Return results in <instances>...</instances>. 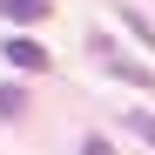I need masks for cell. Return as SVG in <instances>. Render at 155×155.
Wrapping results in <instances>:
<instances>
[{
    "instance_id": "obj_1",
    "label": "cell",
    "mask_w": 155,
    "mask_h": 155,
    "mask_svg": "<svg viewBox=\"0 0 155 155\" xmlns=\"http://www.w3.org/2000/svg\"><path fill=\"white\" fill-rule=\"evenodd\" d=\"M94 54H101V68H108L115 81H128V88H155V68H148V61H135V54H121L115 41H94Z\"/></svg>"
},
{
    "instance_id": "obj_2",
    "label": "cell",
    "mask_w": 155,
    "mask_h": 155,
    "mask_svg": "<svg viewBox=\"0 0 155 155\" xmlns=\"http://www.w3.org/2000/svg\"><path fill=\"white\" fill-rule=\"evenodd\" d=\"M0 61H7L14 74H47V47L34 34H7V41H0Z\"/></svg>"
},
{
    "instance_id": "obj_3",
    "label": "cell",
    "mask_w": 155,
    "mask_h": 155,
    "mask_svg": "<svg viewBox=\"0 0 155 155\" xmlns=\"http://www.w3.org/2000/svg\"><path fill=\"white\" fill-rule=\"evenodd\" d=\"M47 14H54V0H7V7H0V20H14V34H27V27H41Z\"/></svg>"
},
{
    "instance_id": "obj_4",
    "label": "cell",
    "mask_w": 155,
    "mask_h": 155,
    "mask_svg": "<svg viewBox=\"0 0 155 155\" xmlns=\"http://www.w3.org/2000/svg\"><path fill=\"white\" fill-rule=\"evenodd\" d=\"M121 27L135 34V41L148 47V54H155V20H148V14H135V7H121Z\"/></svg>"
},
{
    "instance_id": "obj_5",
    "label": "cell",
    "mask_w": 155,
    "mask_h": 155,
    "mask_svg": "<svg viewBox=\"0 0 155 155\" xmlns=\"http://www.w3.org/2000/svg\"><path fill=\"white\" fill-rule=\"evenodd\" d=\"M20 108H27V88H20V81H0V121H14Z\"/></svg>"
},
{
    "instance_id": "obj_6",
    "label": "cell",
    "mask_w": 155,
    "mask_h": 155,
    "mask_svg": "<svg viewBox=\"0 0 155 155\" xmlns=\"http://www.w3.org/2000/svg\"><path fill=\"white\" fill-rule=\"evenodd\" d=\"M128 128H135V135L155 148V108H128Z\"/></svg>"
},
{
    "instance_id": "obj_7",
    "label": "cell",
    "mask_w": 155,
    "mask_h": 155,
    "mask_svg": "<svg viewBox=\"0 0 155 155\" xmlns=\"http://www.w3.org/2000/svg\"><path fill=\"white\" fill-rule=\"evenodd\" d=\"M81 155H115V148L101 142V135H88V142H81Z\"/></svg>"
},
{
    "instance_id": "obj_8",
    "label": "cell",
    "mask_w": 155,
    "mask_h": 155,
    "mask_svg": "<svg viewBox=\"0 0 155 155\" xmlns=\"http://www.w3.org/2000/svg\"><path fill=\"white\" fill-rule=\"evenodd\" d=\"M0 7H7V0H0Z\"/></svg>"
}]
</instances>
